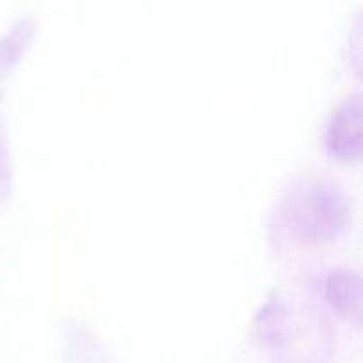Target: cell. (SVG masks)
Returning a JSON list of instances; mask_svg holds the SVG:
<instances>
[{
    "label": "cell",
    "instance_id": "3957f363",
    "mask_svg": "<svg viewBox=\"0 0 363 363\" xmlns=\"http://www.w3.org/2000/svg\"><path fill=\"white\" fill-rule=\"evenodd\" d=\"M326 298L333 307L339 308L344 314H351L354 318L360 315L362 305V279L360 273L350 266H337L326 277L325 284Z\"/></svg>",
    "mask_w": 363,
    "mask_h": 363
},
{
    "label": "cell",
    "instance_id": "5b68a950",
    "mask_svg": "<svg viewBox=\"0 0 363 363\" xmlns=\"http://www.w3.org/2000/svg\"><path fill=\"white\" fill-rule=\"evenodd\" d=\"M13 184V163H11L9 138H7L4 116L0 112V201L7 197Z\"/></svg>",
    "mask_w": 363,
    "mask_h": 363
},
{
    "label": "cell",
    "instance_id": "6da1fadb",
    "mask_svg": "<svg viewBox=\"0 0 363 363\" xmlns=\"http://www.w3.org/2000/svg\"><path fill=\"white\" fill-rule=\"evenodd\" d=\"M294 229L314 240L332 238L350 218V199L333 181L314 179L293 191L282 206Z\"/></svg>",
    "mask_w": 363,
    "mask_h": 363
},
{
    "label": "cell",
    "instance_id": "277c9868",
    "mask_svg": "<svg viewBox=\"0 0 363 363\" xmlns=\"http://www.w3.org/2000/svg\"><path fill=\"white\" fill-rule=\"evenodd\" d=\"M35 32V20L21 16L0 35V80L13 69Z\"/></svg>",
    "mask_w": 363,
    "mask_h": 363
},
{
    "label": "cell",
    "instance_id": "7a4b0ae2",
    "mask_svg": "<svg viewBox=\"0 0 363 363\" xmlns=\"http://www.w3.org/2000/svg\"><path fill=\"white\" fill-rule=\"evenodd\" d=\"M326 144L340 158H357L362 149V101L358 94L344 98L326 126Z\"/></svg>",
    "mask_w": 363,
    "mask_h": 363
}]
</instances>
